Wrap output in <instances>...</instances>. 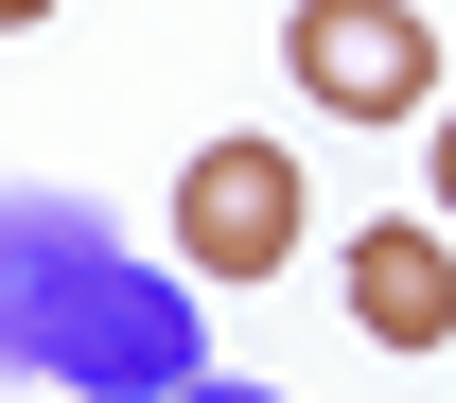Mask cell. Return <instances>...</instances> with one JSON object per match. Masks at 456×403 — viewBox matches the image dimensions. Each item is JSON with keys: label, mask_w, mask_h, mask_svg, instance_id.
<instances>
[{"label": "cell", "mask_w": 456, "mask_h": 403, "mask_svg": "<svg viewBox=\"0 0 456 403\" xmlns=\"http://www.w3.org/2000/svg\"><path fill=\"white\" fill-rule=\"evenodd\" d=\"M334 281H351V334L369 351H456V246L439 229H387V211H369Z\"/></svg>", "instance_id": "277c9868"}, {"label": "cell", "mask_w": 456, "mask_h": 403, "mask_svg": "<svg viewBox=\"0 0 456 403\" xmlns=\"http://www.w3.org/2000/svg\"><path fill=\"white\" fill-rule=\"evenodd\" d=\"M421 123H439V229H456V106H421Z\"/></svg>", "instance_id": "5b68a950"}, {"label": "cell", "mask_w": 456, "mask_h": 403, "mask_svg": "<svg viewBox=\"0 0 456 403\" xmlns=\"http://www.w3.org/2000/svg\"><path fill=\"white\" fill-rule=\"evenodd\" d=\"M281 70H298V106H334V123H421L439 106V18L421 0H298Z\"/></svg>", "instance_id": "7a4b0ae2"}, {"label": "cell", "mask_w": 456, "mask_h": 403, "mask_svg": "<svg viewBox=\"0 0 456 403\" xmlns=\"http://www.w3.org/2000/svg\"><path fill=\"white\" fill-rule=\"evenodd\" d=\"M175 403H281V386H211V368H193V386H175Z\"/></svg>", "instance_id": "8992f818"}, {"label": "cell", "mask_w": 456, "mask_h": 403, "mask_svg": "<svg viewBox=\"0 0 456 403\" xmlns=\"http://www.w3.org/2000/svg\"><path fill=\"white\" fill-rule=\"evenodd\" d=\"M175 263H193V281H281L298 263V141H193V175H175Z\"/></svg>", "instance_id": "3957f363"}, {"label": "cell", "mask_w": 456, "mask_h": 403, "mask_svg": "<svg viewBox=\"0 0 456 403\" xmlns=\"http://www.w3.org/2000/svg\"><path fill=\"white\" fill-rule=\"evenodd\" d=\"M36 18H53V0H0V36H36Z\"/></svg>", "instance_id": "52a82bcc"}, {"label": "cell", "mask_w": 456, "mask_h": 403, "mask_svg": "<svg viewBox=\"0 0 456 403\" xmlns=\"http://www.w3.org/2000/svg\"><path fill=\"white\" fill-rule=\"evenodd\" d=\"M0 368L70 403H175L193 386V281H159L88 193H0Z\"/></svg>", "instance_id": "6da1fadb"}]
</instances>
